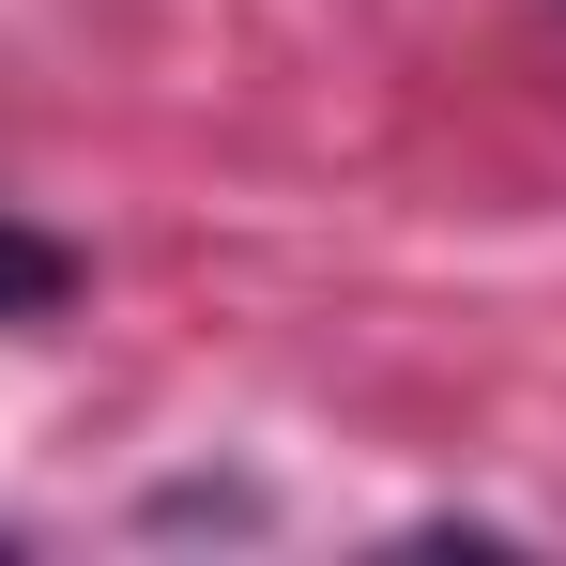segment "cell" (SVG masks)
Returning a JSON list of instances; mask_svg holds the SVG:
<instances>
[{"mask_svg": "<svg viewBox=\"0 0 566 566\" xmlns=\"http://www.w3.org/2000/svg\"><path fill=\"white\" fill-rule=\"evenodd\" d=\"M62 306H77V245L31 230V214H0V322H62Z\"/></svg>", "mask_w": 566, "mask_h": 566, "instance_id": "cell-1", "label": "cell"}]
</instances>
